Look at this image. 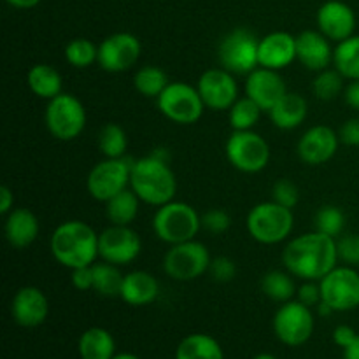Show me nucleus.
Returning <instances> with one entry per match:
<instances>
[{
	"label": "nucleus",
	"mask_w": 359,
	"mask_h": 359,
	"mask_svg": "<svg viewBox=\"0 0 359 359\" xmlns=\"http://www.w3.org/2000/svg\"><path fill=\"white\" fill-rule=\"evenodd\" d=\"M344 359H359V335L351 346L344 349Z\"/></svg>",
	"instance_id": "obj_50"
},
{
	"label": "nucleus",
	"mask_w": 359,
	"mask_h": 359,
	"mask_svg": "<svg viewBox=\"0 0 359 359\" xmlns=\"http://www.w3.org/2000/svg\"><path fill=\"white\" fill-rule=\"evenodd\" d=\"M70 280H72V286L76 290L91 291L93 290V265L74 269Z\"/></svg>",
	"instance_id": "obj_45"
},
{
	"label": "nucleus",
	"mask_w": 359,
	"mask_h": 359,
	"mask_svg": "<svg viewBox=\"0 0 359 359\" xmlns=\"http://www.w3.org/2000/svg\"><path fill=\"white\" fill-rule=\"evenodd\" d=\"M198 93L203 104L210 111H230L231 105L238 100V83L235 74L228 72L226 69H209L200 76Z\"/></svg>",
	"instance_id": "obj_16"
},
{
	"label": "nucleus",
	"mask_w": 359,
	"mask_h": 359,
	"mask_svg": "<svg viewBox=\"0 0 359 359\" xmlns=\"http://www.w3.org/2000/svg\"><path fill=\"white\" fill-rule=\"evenodd\" d=\"M156 102L161 114L177 125H193L202 118L207 109L198 88L182 81H170Z\"/></svg>",
	"instance_id": "obj_9"
},
{
	"label": "nucleus",
	"mask_w": 359,
	"mask_h": 359,
	"mask_svg": "<svg viewBox=\"0 0 359 359\" xmlns=\"http://www.w3.org/2000/svg\"><path fill=\"white\" fill-rule=\"evenodd\" d=\"M46 128L55 139L69 142L86 128V109L83 102L70 93H60L48 100L44 111Z\"/></svg>",
	"instance_id": "obj_6"
},
{
	"label": "nucleus",
	"mask_w": 359,
	"mask_h": 359,
	"mask_svg": "<svg viewBox=\"0 0 359 359\" xmlns=\"http://www.w3.org/2000/svg\"><path fill=\"white\" fill-rule=\"evenodd\" d=\"M49 251L56 263L65 269L91 266L98 256V235L90 224L79 219L63 221L49 238Z\"/></svg>",
	"instance_id": "obj_3"
},
{
	"label": "nucleus",
	"mask_w": 359,
	"mask_h": 359,
	"mask_svg": "<svg viewBox=\"0 0 359 359\" xmlns=\"http://www.w3.org/2000/svg\"><path fill=\"white\" fill-rule=\"evenodd\" d=\"M39 231H41V224H39L37 216L27 207H14L7 214L4 233H6V241L9 242L11 248H28L37 241Z\"/></svg>",
	"instance_id": "obj_23"
},
{
	"label": "nucleus",
	"mask_w": 359,
	"mask_h": 359,
	"mask_svg": "<svg viewBox=\"0 0 359 359\" xmlns=\"http://www.w3.org/2000/svg\"><path fill=\"white\" fill-rule=\"evenodd\" d=\"M245 228L256 242L263 245H277L287 241L293 233V209L283 207L277 202H262L249 210Z\"/></svg>",
	"instance_id": "obj_5"
},
{
	"label": "nucleus",
	"mask_w": 359,
	"mask_h": 359,
	"mask_svg": "<svg viewBox=\"0 0 359 359\" xmlns=\"http://www.w3.org/2000/svg\"><path fill=\"white\" fill-rule=\"evenodd\" d=\"M283 263L287 272L300 280H321L339 265L337 238L321 231L291 238L283 251Z\"/></svg>",
	"instance_id": "obj_1"
},
{
	"label": "nucleus",
	"mask_w": 359,
	"mask_h": 359,
	"mask_svg": "<svg viewBox=\"0 0 359 359\" xmlns=\"http://www.w3.org/2000/svg\"><path fill=\"white\" fill-rule=\"evenodd\" d=\"M98 147L105 158H125L128 135L118 123H107L98 132Z\"/></svg>",
	"instance_id": "obj_35"
},
{
	"label": "nucleus",
	"mask_w": 359,
	"mask_h": 359,
	"mask_svg": "<svg viewBox=\"0 0 359 359\" xmlns=\"http://www.w3.org/2000/svg\"><path fill=\"white\" fill-rule=\"evenodd\" d=\"M77 353L81 359H112L116 356V340L109 330L93 326L79 337Z\"/></svg>",
	"instance_id": "obj_26"
},
{
	"label": "nucleus",
	"mask_w": 359,
	"mask_h": 359,
	"mask_svg": "<svg viewBox=\"0 0 359 359\" xmlns=\"http://www.w3.org/2000/svg\"><path fill=\"white\" fill-rule=\"evenodd\" d=\"M210 263L212 259L209 249L205 244L193 238L168 248L163 256V272L179 283H189L209 272Z\"/></svg>",
	"instance_id": "obj_8"
},
{
	"label": "nucleus",
	"mask_w": 359,
	"mask_h": 359,
	"mask_svg": "<svg viewBox=\"0 0 359 359\" xmlns=\"http://www.w3.org/2000/svg\"><path fill=\"white\" fill-rule=\"evenodd\" d=\"M209 272L216 283L226 284L231 283V280L235 279V276H237V265H235L233 259L228 258V256H217V258H214L212 263H210Z\"/></svg>",
	"instance_id": "obj_42"
},
{
	"label": "nucleus",
	"mask_w": 359,
	"mask_h": 359,
	"mask_svg": "<svg viewBox=\"0 0 359 359\" xmlns=\"http://www.w3.org/2000/svg\"><path fill=\"white\" fill-rule=\"evenodd\" d=\"M48 297L37 286H23L11 302V316L21 328H37L48 319Z\"/></svg>",
	"instance_id": "obj_20"
},
{
	"label": "nucleus",
	"mask_w": 359,
	"mask_h": 359,
	"mask_svg": "<svg viewBox=\"0 0 359 359\" xmlns=\"http://www.w3.org/2000/svg\"><path fill=\"white\" fill-rule=\"evenodd\" d=\"M344 100L346 104L349 105L351 109L359 112V79L358 81H351L349 84L344 90Z\"/></svg>",
	"instance_id": "obj_47"
},
{
	"label": "nucleus",
	"mask_w": 359,
	"mask_h": 359,
	"mask_svg": "<svg viewBox=\"0 0 359 359\" xmlns=\"http://www.w3.org/2000/svg\"><path fill=\"white\" fill-rule=\"evenodd\" d=\"M262 107L249 97H241L228 111V119L235 132L252 130L262 118Z\"/></svg>",
	"instance_id": "obj_34"
},
{
	"label": "nucleus",
	"mask_w": 359,
	"mask_h": 359,
	"mask_svg": "<svg viewBox=\"0 0 359 359\" xmlns=\"http://www.w3.org/2000/svg\"><path fill=\"white\" fill-rule=\"evenodd\" d=\"M154 235L168 245L196 238L202 230V216L186 202H172L158 207L153 217Z\"/></svg>",
	"instance_id": "obj_4"
},
{
	"label": "nucleus",
	"mask_w": 359,
	"mask_h": 359,
	"mask_svg": "<svg viewBox=\"0 0 359 359\" xmlns=\"http://www.w3.org/2000/svg\"><path fill=\"white\" fill-rule=\"evenodd\" d=\"M112 359H140V358L133 353H121V354H116Z\"/></svg>",
	"instance_id": "obj_52"
},
{
	"label": "nucleus",
	"mask_w": 359,
	"mask_h": 359,
	"mask_svg": "<svg viewBox=\"0 0 359 359\" xmlns=\"http://www.w3.org/2000/svg\"><path fill=\"white\" fill-rule=\"evenodd\" d=\"M228 161L244 174H258L265 170L270 161V146L259 133L252 130L235 132L228 137L224 146Z\"/></svg>",
	"instance_id": "obj_10"
},
{
	"label": "nucleus",
	"mask_w": 359,
	"mask_h": 359,
	"mask_svg": "<svg viewBox=\"0 0 359 359\" xmlns=\"http://www.w3.org/2000/svg\"><path fill=\"white\" fill-rule=\"evenodd\" d=\"M339 132H335L328 125H316L300 137L297 144V153L305 165L318 167L332 160L339 151Z\"/></svg>",
	"instance_id": "obj_17"
},
{
	"label": "nucleus",
	"mask_w": 359,
	"mask_h": 359,
	"mask_svg": "<svg viewBox=\"0 0 359 359\" xmlns=\"http://www.w3.org/2000/svg\"><path fill=\"white\" fill-rule=\"evenodd\" d=\"M27 83L32 93L39 98H44V100H51V98L63 93L62 74L48 63H37V65L32 67L27 74Z\"/></svg>",
	"instance_id": "obj_28"
},
{
	"label": "nucleus",
	"mask_w": 359,
	"mask_h": 359,
	"mask_svg": "<svg viewBox=\"0 0 359 359\" xmlns=\"http://www.w3.org/2000/svg\"><path fill=\"white\" fill-rule=\"evenodd\" d=\"M297 300L311 309L318 307L323 300L319 280H304V284L297 291Z\"/></svg>",
	"instance_id": "obj_43"
},
{
	"label": "nucleus",
	"mask_w": 359,
	"mask_h": 359,
	"mask_svg": "<svg viewBox=\"0 0 359 359\" xmlns=\"http://www.w3.org/2000/svg\"><path fill=\"white\" fill-rule=\"evenodd\" d=\"M321 297L335 312H349L359 307V272L354 266L337 265L321 280Z\"/></svg>",
	"instance_id": "obj_13"
},
{
	"label": "nucleus",
	"mask_w": 359,
	"mask_h": 359,
	"mask_svg": "<svg viewBox=\"0 0 359 359\" xmlns=\"http://www.w3.org/2000/svg\"><path fill=\"white\" fill-rule=\"evenodd\" d=\"M231 217L226 210L223 209H210L202 216V228L209 233L219 235L230 230Z\"/></svg>",
	"instance_id": "obj_41"
},
{
	"label": "nucleus",
	"mask_w": 359,
	"mask_h": 359,
	"mask_svg": "<svg viewBox=\"0 0 359 359\" xmlns=\"http://www.w3.org/2000/svg\"><path fill=\"white\" fill-rule=\"evenodd\" d=\"M123 276L119 266L107 262L93 263V291L102 297H119L123 286Z\"/></svg>",
	"instance_id": "obj_33"
},
{
	"label": "nucleus",
	"mask_w": 359,
	"mask_h": 359,
	"mask_svg": "<svg viewBox=\"0 0 359 359\" xmlns=\"http://www.w3.org/2000/svg\"><path fill=\"white\" fill-rule=\"evenodd\" d=\"M170 84L167 72L161 67L144 65L133 76V86L142 97L158 98Z\"/></svg>",
	"instance_id": "obj_32"
},
{
	"label": "nucleus",
	"mask_w": 359,
	"mask_h": 359,
	"mask_svg": "<svg viewBox=\"0 0 359 359\" xmlns=\"http://www.w3.org/2000/svg\"><path fill=\"white\" fill-rule=\"evenodd\" d=\"M142 44L137 35L130 32H118L98 44V60L97 63L102 70L111 74L125 72L132 69L140 58Z\"/></svg>",
	"instance_id": "obj_14"
},
{
	"label": "nucleus",
	"mask_w": 359,
	"mask_h": 359,
	"mask_svg": "<svg viewBox=\"0 0 359 359\" xmlns=\"http://www.w3.org/2000/svg\"><path fill=\"white\" fill-rule=\"evenodd\" d=\"M262 291L277 304H286L291 302L297 294L298 287L294 284L293 276L290 272H280V270H272L265 273L262 279Z\"/></svg>",
	"instance_id": "obj_31"
},
{
	"label": "nucleus",
	"mask_w": 359,
	"mask_h": 359,
	"mask_svg": "<svg viewBox=\"0 0 359 359\" xmlns=\"http://www.w3.org/2000/svg\"><path fill=\"white\" fill-rule=\"evenodd\" d=\"M252 359H279V358L273 356V354H270V353H259V354H256Z\"/></svg>",
	"instance_id": "obj_53"
},
{
	"label": "nucleus",
	"mask_w": 359,
	"mask_h": 359,
	"mask_svg": "<svg viewBox=\"0 0 359 359\" xmlns=\"http://www.w3.org/2000/svg\"><path fill=\"white\" fill-rule=\"evenodd\" d=\"M6 2L14 9H32V7L39 6L42 0H6Z\"/></svg>",
	"instance_id": "obj_49"
},
{
	"label": "nucleus",
	"mask_w": 359,
	"mask_h": 359,
	"mask_svg": "<svg viewBox=\"0 0 359 359\" xmlns=\"http://www.w3.org/2000/svg\"><path fill=\"white\" fill-rule=\"evenodd\" d=\"M356 337L358 333L354 332V328H351V326L347 325H340L333 330V342H335L339 347H342V349H346L347 346H351V344L356 340Z\"/></svg>",
	"instance_id": "obj_46"
},
{
	"label": "nucleus",
	"mask_w": 359,
	"mask_h": 359,
	"mask_svg": "<svg viewBox=\"0 0 359 359\" xmlns=\"http://www.w3.org/2000/svg\"><path fill=\"white\" fill-rule=\"evenodd\" d=\"M270 121L279 130H294L307 119L309 104L300 93L287 91L269 111Z\"/></svg>",
	"instance_id": "obj_25"
},
{
	"label": "nucleus",
	"mask_w": 359,
	"mask_h": 359,
	"mask_svg": "<svg viewBox=\"0 0 359 359\" xmlns=\"http://www.w3.org/2000/svg\"><path fill=\"white\" fill-rule=\"evenodd\" d=\"M337 249H339V262L349 266H359V235L347 233L337 238Z\"/></svg>",
	"instance_id": "obj_39"
},
{
	"label": "nucleus",
	"mask_w": 359,
	"mask_h": 359,
	"mask_svg": "<svg viewBox=\"0 0 359 359\" xmlns=\"http://www.w3.org/2000/svg\"><path fill=\"white\" fill-rule=\"evenodd\" d=\"M346 226V214L337 205H325L316 212L314 228L316 231L328 235V237L339 238Z\"/></svg>",
	"instance_id": "obj_38"
},
{
	"label": "nucleus",
	"mask_w": 359,
	"mask_h": 359,
	"mask_svg": "<svg viewBox=\"0 0 359 359\" xmlns=\"http://www.w3.org/2000/svg\"><path fill=\"white\" fill-rule=\"evenodd\" d=\"M244 90L245 97L256 102L263 112H269L287 93V86L279 70L266 69V67H258L245 76Z\"/></svg>",
	"instance_id": "obj_18"
},
{
	"label": "nucleus",
	"mask_w": 359,
	"mask_h": 359,
	"mask_svg": "<svg viewBox=\"0 0 359 359\" xmlns=\"http://www.w3.org/2000/svg\"><path fill=\"white\" fill-rule=\"evenodd\" d=\"M318 30L330 41L342 42L353 37L356 30V14L353 7L342 0H328L323 4L316 14Z\"/></svg>",
	"instance_id": "obj_19"
},
{
	"label": "nucleus",
	"mask_w": 359,
	"mask_h": 359,
	"mask_svg": "<svg viewBox=\"0 0 359 359\" xmlns=\"http://www.w3.org/2000/svg\"><path fill=\"white\" fill-rule=\"evenodd\" d=\"M140 198L135 195L132 188H126L125 191L112 196L109 202H105V216L109 223L118 224V226H130L139 216Z\"/></svg>",
	"instance_id": "obj_29"
},
{
	"label": "nucleus",
	"mask_w": 359,
	"mask_h": 359,
	"mask_svg": "<svg viewBox=\"0 0 359 359\" xmlns=\"http://www.w3.org/2000/svg\"><path fill=\"white\" fill-rule=\"evenodd\" d=\"M318 312H319V316H325V318H328V316H332L335 311H333L328 304L321 302V304L318 305Z\"/></svg>",
	"instance_id": "obj_51"
},
{
	"label": "nucleus",
	"mask_w": 359,
	"mask_h": 359,
	"mask_svg": "<svg viewBox=\"0 0 359 359\" xmlns=\"http://www.w3.org/2000/svg\"><path fill=\"white\" fill-rule=\"evenodd\" d=\"M130 172L132 160L128 158H105L98 161L88 174V193L98 202H109L112 196L130 188Z\"/></svg>",
	"instance_id": "obj_12"
},
{
	"label": "nucleus",
	"mask_w": 359,
	"mask_h": 359,
	"mask_svg": "<svg viewBox=\"0 0 359 359\" xmlns=\"http://www.w3.org/2000/svg\"><path fill=\"white\" fill-rule=\"evenodd\" d=\"M344 79L346 77L337 69H325L318 72L316 79L312 81V91L319 100L330 102L339 97L340 93H344V90H346Z\"/></svg>",
	"instance_id": "obj_37"
},
{
	"label": "nucleus",
	"mask_w": 359,
	"mask_h": 359,
	"mask_svg": "<svg viewBox=\"0 0 359 359\" xmlns=\"http://www.w3.org/2000/svg\"><path fill=\"white\" fill-rule=\"evenodd\" d=\"M340 142L346 146L358 147L359 146V118H351L340 126L339 130Z\"/></svg>",
	"instance_id": "obj_44"
},
{
	"label": "nucleus",
	"mask_w": 359,
	"mask_h": 359,
	"mask_svg": "<svg viewBox=\"0 0 359 359\" xmlns=\"http://www.w3.org/2000/svg\"><path fill=\"white\" fill-rule=\"evenodd\" d=\"M174 359H224V351L214 337L191 333L179 342Z\"/></svg>",
	"instance_id": "obj_27"
},
{
	"label": "nucleus",
	"mask_w": 359,
	"mask_h": 359,
	"mask_svg": "<svg viewBox=\"0 0 359 359\" xmlns=\"http://www.w3.org/2000/svg\"><path fill=\"white\" fill-rule=\"evenodd\" d=\"M272 326L280 344L287 347H300L311 340L316 321L311 307L298 300H291L280 304L273 316Z\"/></svg>",
	"instance_id": "obj_11"
},
{
	"label": "nucleus",
	"mask_w": 359,
	"mask_h": 359,
	"mask_svg": "<svg viewBox=\"0 0 359 359\" xmlns=\"http://www.w3.org/2000/svg\"><path fill=\"white\" fill-rule=\"evenodd\" d=\"M142 251V241L130 226L111 224L98 235V256L102 262L125 266L135 262Z\"/></svg>",
	"instance_id": "obj_15"
},
{
	"label": "nucleus",
	"mask_w": 359,
	"mask_h": 359,
	"mask_svg": "<svg viewBox=\"0 0 359 359\" xmlns=\"http://www.w3.org/2000/svg\"><path fill=\"white\" fill-rule=\"evenodd\" d=\"M259 67L283 70L297 60V37L290 32H272L259 39Z\"/></svg>",
	"instance_id": "obj_21"
},
{
	"label": "nucleus",
	"mask_w": 359,
	"mask_h": 359,
	"mask_svg": "<svg viewBox=\"0 0 359 359\" xmlns=\"http://www.w3.org/2000/svg\"><path fill=\"white\" fill-rule=\"evenodd\" d=\"M272 200L280 203L283 207H287V209H294L298 200H300V193H298L297 184L287 181V179H279L272 188Z\"/></svg>",
	"instance_id": "obj_40"
},
{
	"label": "nucleus",
	"mask_w": 359,
	"mask_h": 359,
	"mask_svg": "<svg viewBox=\"0 0 359 359\" xmlns=\"http://www.w3.org/2000/svg\"><path fill=\"white\" fill-rule=\"evenodd\" d=\"M65 55L67 63H70L76 69H86V67L93 65L98 60V46L91 42L90 39L77 37L72 39L69 44L65 46Z\"/></svg>",
	"instance_id": "obj_36"
},
{
	"label": "nucleus",
	"mask_w": 359,
	"mask_h": 359,
	"mask_svg": "<svg viewBox=\"0 0 359 359\" xmlns=\"http://www.w3.org/2000/svg\"><path fill=\"white\" fill-rule=\"evenodd\" d=\"M297 60L312 72H321L333 63L330 39L319 30H304L297 35Z\"/></svg>",
	"instance_id": "obj_22"
},
{
	"label": "nucleus",
	"mask_w": 359,
	"mask_h": 359,
	"mask_svg": "<svg viewBox=\"0 0 359 359\" xmlns=\"http://www.w3.org/2000/svg\"><path fill=\"white\" fill-rule=\"evenodd\" d=\"M130 188L140 202L153 207H161L175 198L177 179L168 165L165 149H154L147 156L132 161Z\"/></svg>",
	"instance_id": "obj_2"
},
{
	"label": "nucleus",
	"mask_w": 359,
	"mask_h": 359,
	"mask_svg": "<svg viewBox=\"0 0 359 359\" xmlns=\"http://www.w3.org/2000/svg\"><path fill=\"white\" fill-rule=\"evenodd\" d=\"M333 67L346 79H359V35L337 42V48L333 49Z\"/></svg>",
	"instance_id": "obj_30"
},
{
	"label": "nucleus",
	"mask_w": 359,
	"mask_h": 359,
	"mask_svg": "<svg viewBox=\"0 0 359 359\" xmlns=\"http://www.w3.org/2000/svg\"><path fill=\"white\" fill-rule=\"evenodd\" d=\"M259 39L248 28H235L224 35L217 48V60L223 69L235 76H248L259 67Z\"/></svg>",
	"instance_id": "obj_7"
},
{
	"label": "nucleus",
	"mask_w": 359,
	"mask_h": 359,
	"mask_svg": "<svg viewBox=\"0 0 359 359\" xmlns=\"http://www.w3.org/2000/svg\"><path fill=\"white\" fill-rule=\"evenodd\" d=\"M158 294H160V283L156 277L144 270H135L126 273L123 279L119 298L132 307H146L156 300Z\"/></svg>",
	"instance_id": "obj_24"
},
{
	"label": "nucleus",
	"mask_w": 359,
	"mask_h": 359,
	"mask_svg": "<svg viewBox=\"0 0 359 359\" xmlns=\"http://www.w3.org/2000/svg\"><path fill=\"white\" fill-rule=\"evenodd\" d=\"M14 209V195L9 186H0V214L7 216Z\"/></svg>",
	"instance_id": "obj_48"
}]
</instances>
